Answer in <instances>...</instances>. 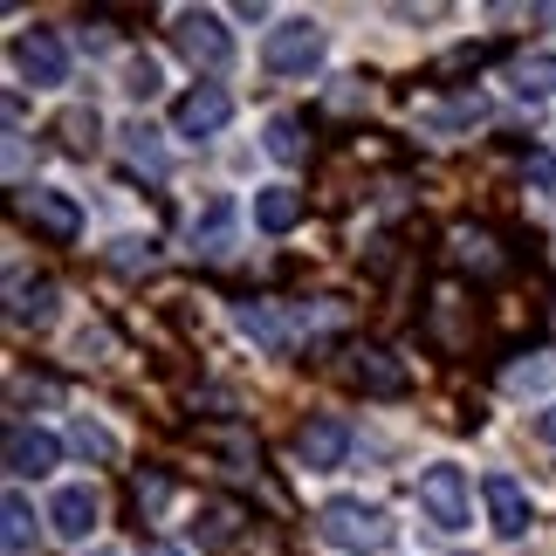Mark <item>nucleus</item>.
Segmentation results:
<instances>
[{"mask_svg":"<svg viewBox=\"0 0 556 556\" xmlns=\"http://www.w3.org/2000/svg\"><path fill=\"white\" fill-rule=\"evenodd\" d=\"M316 536H324L330 549H351V556H365V549H392L399 529L378 516L371 502H351V495H337L316 508Z\"/></svg>","mask_w":556,"mask_h":556,"instance_id":"f257e3e1","label":"nucleus"},{"mask_svg":"<svg viewBox=\"0 0 556 556\" xmlns=\"http://www.w3.org/2000/svg\"><path fill=\"white\" fill-rule=\"evenodd\" d=\"M14 70L35 90H55V83H70V49H62L55 28H28V35H14Z\"/></svg>","mask_w":556,"mask_h":556,"instance_id":"0eeeda50","label":"nucleus"},{"mask_svg":"<svg viewBox=\"0 0 556 556\" xmlns=\"http://www.w3.org/2000/svg\"><path fill=\"white\" fill-rule=\"evenodd\" d=\"M138 556H179V549H165V543H144V549H138Z\"/></svg>","mask_w":556,"mask_h":556,"instance_id":"c756f323","label":"nucleus"},{"mask_svg":"<svg viewBox=\"0 0 556 556\" xmlns=\"http://www.w3.org/2000/svg\"><path fill=\"white\" fill-rule=\"evenodd\" d=\"M55 460H62L55 433H41V426H14V433H8V475H14V481H28V475L41 481Z\"/></svg>","mask_w":556,"mask_h":556,"instance_id":"ddd939ff","label":"nucleus"},{"mask_svg":"<svg viewBox=\"0 0 556 556\" xmlns=\"http://www.w3.org/2000/svg\"><path fill=\"white\" fill-rule=\"evenodd\" d=\"M165 502H173V481H165L159 467H152V475H138V481H131V508H138V516H159Z\"/></svg>","mask_w":556,"mask_h":556,"instance_id":"b1692460","label":"nucleus"},{"mask_svg":"<svg viewBox=\"0 0 556 556\" xmlns=\"http://www.w3.org/2000/svg\"><path fill=\"white\" fill-rule=\"evenodd\" d=\"M262 62H268V76H309L316 62H324V28H316V21H282V28L268 35Z\"/></svg>","mask_w":556,"mask_h":556,"instance_id":"39448f33","label":"nucleus"},{"mask_svg":"<svg viewBox=\"0 0 556 556\" xmlns=\"http://www.w3.org/2000/svg\"><path fill=\"white\" fill-rule=\"evenodd\" d=\"M508 83H516L522 103H543V97L556 90V55H522L516 70H508Z\"/></svg>","mask_w":556,"mask_h":556,"instance_id":"f3484780","label":"nucleus"},{"mask_svg":"<svg viewBox=\"0 0 556 556\" xmlns=\"http://www.w3.org/2000/svg\"><path fill=\"white\" fill-rule=\"evenodd\" d=\"M227 117H233V97L220 90V83H200V90H186V97L173 103V131H179V138H213Z\"/></svg>","mask_w":556,"mask_h":556,"instance_id":"9d476101","label":"nucleus"},{"mask_svg":"<svg viewBox=\"0 0 556 556\" xmlns=\"http://www.w3.org/2000/svg\"><path fill=\"white\" fill-rule=\"evenodd\" d=\"M70 446H76L83 460H117V440L103 433L97 419H76V426H70Z\"/></svg>","mask_w":556,"mask_h":556,"instance_id":"4be33fe9","label":"nucleus"},{"mask_svg":"<svg viewBox=\"0 0 556 556\" xmlns=\"http://www.w3.org/2000/svg\"><path fill=\"white\" fill-rule=\"evenodd\" d=\"M117 268H152V241H117Z\"/></svg>","mask_w":556,"mask_h":556,"instance_id":"bb28decb","label":"nucleus"},{"mask_svg":"<svg viewBox=\"0 0 556 556\" xmlns=\"http://www.w3.org/2000/svg\"><path fill=\"white\" fill-rule=\"evenodd\" d=\"M426 124H440V131H454V124H481V97H454V103H433Z\"/></svg>","mask_w":556,"mask_h":556,"instance_id":"393cba45","label":"nucleus"},{"mask_svg":"<svg viewBox=\"0 0 556 556\" xmlns=\"http://www.w3.org/2000/svg\"><path fill=\"white\" fill-rule=\"evenodd\" d=\"M14 213H21V227H35L41 241H55V248H70L76 233H83V206L70 200V192H49V186L21 192V200H14Z\"/></svg>","mask_w":556,"mask_h":556,"instance_id":"20e7f679","label":"nucleus"},{"mask_svg":"<svg viewBox=\"0 0 556 556\" xmlns=\"http://www.w3.org/2000/svg\"><path fill=\"white\" fill-rule=\"evenodd\" d=\"M227 227H233V206H227V200H213V206H206V220L192 227V254H227Z\"/></svg>","mask_w":556,"mask_h":556,"instance_id":"412c9836","label":"nucleus"},{"mask_svg":"<svg viewBox=\"0 0 556 556\" xmlns=\"http://www.w3.org/2000/svg\"><path fill=\"white\" fill-rule=\"evenodd\" d=\"M295 454H303L309 475H330V467H344V454H351V426L344 419H309L303 433H295Z\"/></svg>","mask_w":556,"mask_h":556,"instance_id":"9b49d317","label":"nucleus"},{"mask_svg":"<svg viewBox=\"0 0 556 556\" xmlns=\"http://www.w3.org/2000/svg\"><path fill=\"white\" fill-rule=\"evenodd\" d=\"M254 516H248V502H233V495H206L200 502V516H192V543H200L206 556H220V549H233L241 543V529H248Z\"/></svg>","mask_w":556,"mask_h":556,"instance_id":"1a4fd4ad","label":"nucleus"},{"mask_svg":"<svg viewBox=\"0 0 556 556\" xmlns=\"http://www.w3.org/2000/svg\"><path fill=\"white\" fill-rule=\"evenodd\" d=\"M549 433H556V413H549Z\"/></svg>","mask_w":556,"mask_h":556,"instance_id":"7c9ffc66","label":"nucleus"},{"mask_svg":"<svg viewBox=\"0 0 556 556\" xmlns=\"http://www.w3.org/2000/svg\"><path fill=\"white\" fill-rule=\"evenodd\" d=\"M295 220H303V192H289V186H268L262 200H254V227H262V233H289Z\"/></svg>","mask_w":556,"mask_h":556,"instance_id":"dca6fc26","label":"nucleus"},{"mask_svg":"<svg viewBox=\"0 0 556 556\" xmlns=\"http://www.w3.org/2000/svg\"><path fill=\"white\" fill-rule=\"evenodd\" d=\"M124 138H131V165H138V173H152V179H165V152H159V144H144V138H152V131H144V124H131V131H124Z\"/></svg>","mask_w":556,"mask_h":556,"instance_id":"a878e982","label":"nucleus"},{"mask_svg":"<svg viewBox=\"0 0 556 556\" xmlns=\"http://www.w3.org/2000/svg\"><path fill=\"white\" fill-rule=\"evenodd\" d=\"M233 324H241L262 351H289V330H282V316H275L268 303H241V309H233Z\"/></svg>","mask_w":556,"mask_h":556,"instance_id":"a211bd4d","label":"nucleus"},{"mask_svg":"<svg viewBox=\"0 0 556 556\" xmlns=\"http://www.w3.org/2000/svg\"><path fill=\"white\" fill-rule=\"evenodd\" d=\"M0 522H8V529H0L8 556H21V549L35 543V508H28V495H8V502H0Z\"/></svg>","mask_w":556,"mask_h":556,"instance_id":"6ab92c4d","label":"nucleus"},{"mask_svg":"<svg viewBox=\"0 0 556 556\" xmlns=\"http://www.w3.org/2000/svg\"><path fill=\"white\" fill-rule=\"evenodd\" d=\"M55 138L70 144V152H90V144H97V111H62L55 117Z\"/></svg>","mask_w":556,"mask_h":556,"instance_id":"5701e85b","label":"nucleus"},{"mask_svg":"<svg viewBox=\"0 0 556 556\" xmlns=\"http://www.w3.org/2000/svg\"><path fill=\"white\" fill-rule=\"evenodd\" d=\"M454 262H460L467 275H475V282H502L516 254L502 248V233H495V227H481V220H460V227H454Z\"/></svg>","mask_w":556,"mask_h":556,"instance_id":"6e6552de","label":"nucleus"},{"mask_svg":"<svg viewBox=\"0 0 556 556\" xmlns=\"http://www.w3.org/2000/svg\"><path fill=\"white\" fill-rule=\"evenodd\" d=\"M460 70H481V49H454V55L433 62V76H460Z\"/></svg>","mask_w":556,"mask_h":556,"instance_id":"cd10ccee","label":"nucleus"},{"mask_svg":"<svg viewBox=\"0 0 556 556\" xmlns=\"http://www.w3.org/2000/svg\"><path fill=\"white\" fill-rule=\"evenodd\" d=\"M419 516L433 529H467V475L460 467H426L419 475Z\"/></svg>","mask_w":556,"mask_h":556,"instance_id":"423d86ee","label":"nucleus"},{"mask_svg":"<svg viewBox=\"0 0 556 556\" xmlns=\"http://www.w3.org/2000/svg\"><path fill=\"white\" fill-rule=\"evenodd\" d=\"M97 516H103V502H97V488H62V495L49 502V522H55V536H70V543H83L97 529Z\"/></svg>","mask_w":556,"mask_h":556,"instance_id":"4468645a","label":"nucleus"},{"mask_svg":"<svg viewBox=\"0 0 556 556\" xmlns=\"http://www.w3.org/2000/svg\"><path fill=\"white\" fill-rule=\"evenodd\" d=\"M309 152V144H303V117H268V159L275 165H295V159H303Z\"/></svg>","mask_w":556,"mask_h":556,"instance_id":"aec40b11","label":"nucleus"},{"mask_svg":"<svg viewBox=\"0 0 556 556\" xmlns=\"http://www.w3.org/2000/svg\"><path fill=\"white\" fill-rule=\"evenodd\" d=\"M97 556H103V549H97Z\"/></svg>","mask_w":556,"mask_h":556,"instance_id":"2f4dec72","label":"nucleus"},{"mask_svg":"<svg viewBox=\"0 0 556 556\" xmlns=\"http://www.w3.org/2000/svg\"><path fill=\"white\" fill-rule=\"evenodd\" d=\"M124 90H131V97H152L159 90V70H152V62H131V83H124Z\"/></svg>","mask_w":556,"mask_h":556,"instance_id":"c85d7f7f","label":"nucleus"},{"mask_svg":"<svg viewBox=\"0 0 556 556\" xmlns=\"http://www.w3.org/2000/svg\"><path fill=\"white\" fill-rule=\"evenodd\" d=\"M344 384L365 392V399H399L405 384H413V371H405L384 344H351L344 351Z\"/></svg>","mask_w":556,"mask_h":556,"instance_id":"7ed1b4c3","label":"nucleus"},{"mask_svg":"<svg viewBox=\"0 0 556 556\" xmlns=\"http://www.w3.org/2000/svg\"><path fill=\"white\" fill-rule=\"evenodd\" d=\"M8 316H14V324L21 330H41V324H49V316H55V282H14L8 289Z\"/></svg>","mask_w":556,"mask_h":556,"instance_id":"2eb2a0df","label":"nucleus"},{"mask_svg":"<svg viewBox=\"0 0 556 556\" xmlns=\"http://www.w3.org/2000/svg\"><path fill=\"white\" fill-rule=\"evenodd\" d=\"M481 495H488V516H495V536H522V529L536 522V508H529V495H522L516 475H488Z\"/></svg>","mask_w":556,"mask_h":556,"instance_id":"f8f14e48","label":"nucleus"},{"mask_svg":"<svg viewBox=\"0 0 556 556\" xmlns=\"http://www.w3.org/2000/svg\"><path fill=\"white\" fill-rule=\"evenodd\" d=\"M173 49L192 62V70H206V76H220L227 62H233V41L220 28V14H206V8H192V14L173 21Z\"/></svg>","mask_w":556,"mask_h":556,"instance_id":"f03ea898","label":"nucleus"}]
</instances>
